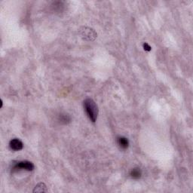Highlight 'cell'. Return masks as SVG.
<instances>
[{
    "label": "cell",
    "instance_id": "1",
    "mask_svg": "<svg viewBox=\"0 0 193 193\" xmlns=\"http://www.w3.org/2000/svg\"><path fill=\"white\" fill-rule=\"evenodd\" d=\"M84 107L86 112L88 118L90 119L92 122H95L97 121V116H98V107L97 105L94 101V100L90 98H87L84 101Z\"/></svg>",
    "mask_w": 193,
    "mask_h": 193
},
{
    "label": "cell",
    "instance_id": "2",
    "mask_svg": "<svg viewBox=\"0 0 193 193\" xmlns=\"http://www.w3.org/2000/svg\"><path fill=\"white\" fill-rule=\"evenodd\" d=\"M14 169H15V170H26L28 171H31L34 169V165L31 162L22 161L18 162L14 167Z\"/></svg>",
    "mask_w": 193,
    "mask_h": 193
},
{
    "label": "cell",
    "instance_id": "3",
    "mask_svg": "<svg viewBox=\"0 0 193 193\" xmlns=\"http://www.w3.org/2000/svg\"><path fill=\"white\" fill-rule=\"evenodd\" d=\"M9 146L14 151H20L23 147V144L19 139H12L9 143Z\"/></svg>",
    "mask_w": 193,
    "mask_h": 193
},
{
    "label": "cell",
    "instance_id": "4",
    "mask_svg": "<svg viewBox=\"0 0 193 193\" xmlns=\"http://www.w3.org/2000/svg\"><path fill=\"white\" fill-rule=\"evenodd\" d=\"M82 36H85V39H88V40H93L97 36V34L95 33V32L93 30L87 28V27H85L84 30L82 31Z\"/></svg>",
    "mask_w": 193,
    "mask_h": 193
},
{
    "label": "cell",
    "instance_id": "5",
    "mask_svg": "<svg viewBox=\"0 0 193 193\" xmlns=\"http://www.w3.org/2000/svg\"><path fill=\"white\" fill-rule=\"evenodd\" d=\"M117 143L119 146L123 149H126L129 146V141L124 136H119L117 138Z\"/></svg>",
    "mask_w": 193,
    "mask_h": 193
},
{
    "label": "cell",
    "instance_id": "6",
    "mask_svg": "<svg viewBox=\"0 0 193 193\" xmlns=\"http://www.w3.org/2000/svg\"><path fill=\"white\" fill-rule=\"evenodd\" d=\"M48 192V189H47V187L44 183H39L37 184L35 188L33 189V192Z\"/></svg>",
    "mask_w": 193,
    "mask_h": 193
},
{
    "label": "cell",
    "instance_id": "7",
    "mask_svg": "<svg viewBox=\"0 0 193 193\" xmlns=\"http://www.w3.org/2000/svg\"><path fill=\"white\" fill-rule=\"evenodd\" d=\"M130 175L134 179H140L142 176V171L139 167H134L130 172Z\"/></svg>",
    "mask_w": 193,
    "mask_h": 193
},
{
    "label": "cell",
    "instance_id": "8",
    "mask_svg": "<svg viewBox=\"0 0 193 193\" xmlns=\"http://www.w3.org/2000/svg\"><path fill=\"white\" fill-rule=\"evenodd\" d=\"M60 120L61 122L64 123V124H67L68 122H69L71 121L70 116L68 115H61L60 116Z\"/></svg>",
    "mask_w": 193,
    "mask_h": 193
},
{
    "label": "cell",
    "instance_id": "9",
    "mask_svg": "<svg viewBox=\"0 0 193 193\" xmlns=\"http://www.w3.org/2000/svg\"><path fill=\"white\" fill-rule=\"evenodd\" d=\"M143 48H144L145 51H146V52H150V51L152 50V48L150 47L148 43H146V42H145V43H143Z\"/></svg>",
    "mask_w": 193,
    "mask_h": 193
}]
</instances>
